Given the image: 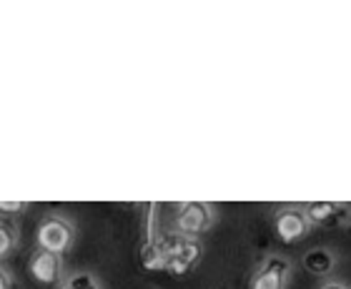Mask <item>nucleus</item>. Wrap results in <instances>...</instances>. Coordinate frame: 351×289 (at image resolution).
Masks as SVG:
<instances>
[{
  "label": "nucleus",
  "instance_id": "nucleus-11",
  "mask_svg": "<svg viewBox=\"0 0 351 289\" xmlns=\"http://www.w3.org/2000/svg\"><path fill=\"white\" fill-rule=\"evenodd\" d=\"M60 289H103V284L93 272H73L71 277H66Z\"/></svg>",
  "mask_w": 351,
  "mask_h": 289
},
{
  "label": "nucleus",
  "instance_id": "nucleus-1",
  "mask_svg": "<svg viewBox=\"0 0 351 289\" xmlns=\"http://www.w3.org/2000/svg\"><path fill=\"white\" fill-rule=\"evenodd\" d=\"M219 222V209L211 201H181L173 207V229L183 237L201 239L204 234L216 227Z\"/></svg>",
  "mask_w": 351,
  "mask_h": 289
},
{
  "label": "nucleus",
  "instance_id": "nucleus-9",
  "mask_svg": "<svg viewBox=\"0 0 351 289\" xmlns=\"http://www.w3.org/2000/svg\"><path fill=\"white\" fill-rule=\"evenodd\" d=\"M166 246H163V239L151 237L141 249V267L151 269V272H166Z\"/></svg>",
  "mask_w": 351,
  "mask_h": 289
},
{
  "label": "nucleus",
  "instance_id": "nucleus-3",
  "mask_svg": "<svg viewBox=\"0 0 351 289\" xmlns=\"http://www.w3.org/2000/svg\"><path fill=\"white\" fill-rule=\"evenodd\" d=\"M163 239V246H166V272L173 277H186L191 275L193 269L201 264V257H204V242L196 237H183V234H176L169 231Z\"/></svg>",
  "mask_w": 351,
  "mask_h": 289
},
{
  "label": "nucleus",
  "instance_id": "nucleus-2",
  "mask_svg": "<svg viewBox=\"0 0 351 289\" xmlns=\"http://www.w3.org/2000/svg\"><path fill=\"white\" fill-rule=\"evenodd\" d=\"M75 237H78V229L75 224L68 219L66 214H58V211H51L40 219L36 229V244L38 249L51 254H68L75 246Z\"/></svg>",
  "mask_w": 351,
  "mask_h": 289
},
{
  "label": "nucleus",
  "instance_id": "nucleus-14",
  "mask_svg": "<svg viewBox=\"0 0 351 289\" xmlns=\"http://www.w3.org/2000/svg\"><path fill=\"white\" fill-rule=\"evenodd\" d=\"M319 289H351V287L346 282H341V279H337V277H329V279H324L319 284Z\"/></svg>",
  "mask_w": 351,
  "mask_h": 289
},
{
  "label": "nucleus",
  "instance_id": "nucleus-7",
  "mask_svg": "<svg viewBox=\"0 0 351 289\" xmlns=\"http://www.w3.org/2000/svg\"><path fill=\"white\" fill-rule=\"evenodd\" d=\"M304 211L319 229H341L351 224V204L346 201H308Z\"/></svg>",
  "mask_w": 351,
  "mask_h": 289
},
{
  "label": "nucleus",
  "instance_id": "nucleus-12",
  "mask_svg": "<svg viewBox=\"0 0 351 289\" xmlns=\"http://www.w3.org/2000/svg\"><path fill=\"white\" fill-rule=\"evenodd\" d=\"M28 209V201H0V214H23Z\"/></svg>",
  "mask_w": 351,
  "mask_h": 289
},
{
  "label": "nucleus",
  "instance_id": "nucleus-15",
  "mask_svg": "<svg viewBox=\"0 0 351 289\" xmlns=\"http://www.w3.org/2000/svg\"><path fill=\"white\" fill-rule=\"evenodd\" d=\"M349 231H351V224H349Z\"/></svg>",
  "mask_w": 351,
  "mask_h": 289
},
{
  "label": "nucleus",
  "instance_id": "nucleus-4",
  "mask_svg": "<svg viewBox=\"0 0 351 289\" xmlns=\"http://www.w3.org/2000/svg\"><path fill=\"white\" fill-rule=\"evenodd\" d=\"M271 227L281 244H301L311 234L314 224L308 222L304 204H281L271 214Z\"/></svg>",
  "mask_w": 351,
  "mask_h": 289
},
{
  "label": "nucleus",
  "instance_id": "nucleus-5",
  "mask_svg": "<svg viewBox=\"0 0 351 289\" xmlns=\"http://www.w3.org/2000/svg\"><path fill=\"white\" fill-rule=\"evenodd\" d=\"M293 259L286 254L271 252L256 264L249 277V289H289L293 279Z\"/></svg>",
  "mask_w": 351,
  "mask_h": 289
},
{
  "label": "nucleus",
  "instance_id": "nucleus-6",
  "mask_svg": "<svg viewBox=\"0 0 351 289\" xmlns=\"http://www.w3.org/2000/svg\"><path fill=\"white\" fill-rule=\"evenodd\" d=\"M28 275L36 284L45 289H60V284L66 282V262L58 254L43 252L36 249L28 259Z\"/></svg>",
  "mask_w": 351,
  "mask_h": 289
},
{
  "label": "nucleus",
  "instance_id": "nucleus-8",
  "mask_svg": "<svg viewBox=\"0 0 351 289\" xmlns=\"http://www.w3.org/2000/svg\"><path fill=\"white\" fill-rule=\"evenodd\" d=\"M339 267V254L329 246H311L301 254V269L311 277H324L329 279Z\"/></svg>",
  "mask_w": 351,
  "mask_h": 289
},
{
  "label": "nucleus",
  "instance_id": "nucleus-10",
  "mask_svg": "<svg viewBox=\"0 0 351 289\" xmlns=\"http://www.w3.org/2000/svg\"><path fill=\"white\" fill-rule=\"evenodd\" d=\"M21 246V231L8 216H0V264L10 259Z\"/></svg>",
  "mask_w": 351,
  "mask_h": 289
},
{
  "label": "nucleus",
  "instance_id": "nucleus-13",
  "mask_svg": "<svg viewBox=\"0 0 351 289\" xmlns=\"http://www.w3.org/2000/svg\"><path fill=\"white\" fill-rule=\"evenodd\" d=\"M0 289H15L13 272L8 267H3V264H0Z\"/></svg>",
  "mask_w": 351,
  "mask_h": 289
}]
</instances>
